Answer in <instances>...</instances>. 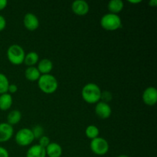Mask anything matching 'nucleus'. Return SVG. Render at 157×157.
<instances>
[{
  "instance_id": "17",
  "label": "nucleus",
  "mask_w": 157,
  "mask_h": 157,
  "mask_svg": "<svg viewBox=\"0 0 157 157\" xmlns=\"http://www.w3.org/2000/svg\"><path fill=\"white\" fill-rule=\"evenodd\" d=\"M124 7V2L121 0H111L107 4V9H108L110 13L118 15Z\"/></svg>"
},
{
  "instance_id": "14",
  "label": "nucleus",
  "mask_w": 157,
  "mask_h": 157,
  "mask_svg": "<svg viewBox=\"0 0 157 157\" xmlns=\"http://www.w3.org/2000/svg\"><path fill=\"white\" fill-rule=\"evenodd\" d=\"M26 157H46L45 148L38 144L33 145L28 150Z\"/></svg>"
},
{
  "instance_id": "25",
  "label": "nucleus",
  "mask_w": 157,
  "mask_h": 157,
  "mask_svg": "<svg viewBox=\"0 0 157 157\" xmlns=\"http://www.w3.org/2000/svg\"><path fill=\"white\" fill-rule=\"evenodd\" d=\"M17 90H18V87H17L16 84H10L9 86V89H8V93L10 94L11 95L12 94L16 93Z\"/></svg>"
},
{
  "instance_id": "20",
  "label": "nucleus",
  "mask_w": 157,
  "mask_h": 157,
  "mask_svg": "<svg viewBox=\"0 0 157 157\" xmlns=\"http://www.w3.org/2000/svg\"><path fill=\"white\" fill-rule=\"evenodd\" d=\"M100 134V130L95 125H89L85 129V135L87 138L94 140L98 137Z\"/></svg>"
},
{
  "instance_id": "11",
  "label": "nucleus",
  "mask_w": 157,
  "mask_h": 157,
  "mask_svg": "<svg viewBox=\"0 0 157 157\" xmlns=\"http://www.w3.org/2000/svg\"><path fill=\"white\" fill-rule=\"evenodd\" d=\"M14 134V129L12 126L7 123L0 124V143L9 141Z\"/></svg>"
},
{
  "instance_id": "7",
  "label": "nucleus",
  "mask_w": 157,
  "mask_h": 157,
  "mask_svg": "<svg viewBox=\"0 0 157 157\" xmlns=\"http://www.w3.org/2000/svg\"><path fill=\"white\" fill-rule=\"evenodd\" d=\"M142 100L147 106H154L157 102V90L154 87H149L144 90Z\"/></svg>"
},
{
  "instance_id": "23",
  "label": "nucleus",
  "mask_w": 157,
  "mask_h": 157,
  "mask_svg": "<svg viewBox=\"0 0 157 157\" xmlns=\"http://www.w3.org/2000/svg\"><path fill=\"white\" fill-rule=\"evenodd\" d=\"M38 140H39V141H38V145L44 147V148H46L51 143L49 137H48L47 136H44V135L41 136V138H39Z\"/></svg>"
},
{
  "instance_id": "10",
  "label": "nucleus",
  "mask_w": 157,
  "mask_h": 157,
  "mask_svg": "<svg viewBox=\"0 0 157 157\" xmlns=\"http://www.w3.org/2000/svg\"><path fill=\"white\" fill-rule=\"evenodd\" d=\"M95 113L99 118L105 120L110 117L112 113V109L107 103L99 101L95 106Z\"/></svg>"
},
{
  "instance_id": "19",
  "label": "nucleus",
  "mask_w": 157,
  "mask_h": 157,
  "mask_svg": "<svg viewBox=\"0 0 157 157\" xmlns=\"http://www.w3.org/2000/svg\"><path fill=\"white\" fill-rule=\"evenodd\" d=\"M21 120V113L18 110H12L7 116V124L11 126L18 124Z\"/></svg>"
},
{
  "instance_id": "15",
  "label": "nucleus",
  "mask_w": 157,
  "mask_h": 157,
  "mask_svg": "<svg viewBox=\"0 0 157 157\" xmlns=\"http://www.w3.org/2000/svg\"><path fill=\"white\" fill-rule=\"evenodd\" d=\"M41 74H40L39 71L38 70L36 67L32 66V67H28L25 71V77L26 79L32 82H35V81H38L39 78L41 77Z\"/></svg>"
},
{
  "instance_id": "13",
  "label": "nucleus",
  "mask_w": 157,
  "mask_h": 157,
  "mask_svg": "<svg viewBox=\"0 0 157 157\" xmlns=\"http://www.w3.org/2000/svg\"><path fill=\"white\" fill-rule=\"evenodd\" d=\"M37 68L41 75H48L53 70V63L50 59L44 58L38 61Z\"/></svg>"
},
{
  "instance_id": "3",
  "label": "nucleus",
  "mask_w": 157,
  "mask_h": 157,
  "mask_svg": "<svg viewBox=\"0 0 157 157\" xmlns=\"http://www.w3.org/2000/svg\"><path fill=\"white\" fill-rule=\"evenodd\" d=\"M101 25L104 30L113 32L122 27V21L118 15L107 13L101 18Z\"/></svg>"
},
{
  "instance_id": "2",
  "label": "nucleus",
  "mask_w": 157,
  "mask_h": 157,
  "mask_svg": "<svg viewBox=\"0 0 157 157\" xmlns=\"http://www.w3.org/2000/svg\"><path fill=\"white\" fill-rule=\"evenodd\" d=\"M38 88L46 94H54L58 88V81L55 76L51 74L41 75L38 80Z\"/></svg>"
},
{
  "instance_id": "21",
  "label": "nucleus",
  "mask_w": 157,
  "mask_h": 157,
  "mask_svg": "<svg viewBox=\"0 0 157 157\" xmlns=\"http://www.w3.org/2000/svg\"><path fill=\"white\" fill-rule=\"evenodd\" d=\"M9 81L7 77L4 74L0 73V95L8 93Z\"/></svg>"
},
{
  "instance_id": "28",
  "label": "nucleus",
  "mask_w": 157,
  "mask_h": 157,
  "mask_svg": "<svg viewBox=\"0 0 157 157\" xmlns=\"http://www.w3.org/2000/svg\"><path fill=\"white\" fill-rule=\"evenodd\" d=\"M8 5V2L6 0H0V11L6 9Z\"/></svg>"
},
{
  "instance_id": "9",
  "label": "nucleus",
  "mask_w": 157,
  "mask_h": 157,
  "mask_svg": "<svg viewBox=\"0 0 157 157\" xmlns=\"http://www.w3.org/2000/svg\"><path fill=\"white\" fill-rule=\"evenodd\" d=\"M71 10L75 15L84 16L89 12L90 6L84 0H76L71 4Z\"/></svg>"
},
{
  "instance_id": "18",
  "label": "nucleus",
  "mask_w": 157,
  "mask_h": 157,
  "mask_svg": "<svg viewBox=\"0 0 157 157\" xmlns=\"http://www.w3.org/2000/svg\"><path fill=\"white\" fill-rule=\"evenodd\" d=\"M38 61H39V55L36 52H31L28 54H25L24 63L28 67L35 66L37 63H38Z\"/></svg>"
},
{
  "instance_id": "4",
  "label": "nucleus",
  "mask_w": 157,
  "mask_h": 157,
  "mask_svg": "<svg viewBox=\"0 0 157 157\" xmlns=\"http://www.w3.org/2000/svg\"><path fill=\"white\" fill-rule=\"evenodd\" d=\"M24 49L18 44H12L7 50V58L11 64L14 65H20L24 63Z\"/></svg>"
},
{
  "instance_id": "22",
  "label": "nucleus",
  "mask_w": 157,
  "mask_h": 157,
  "mask_svg": "<svg viewBox=\"0 0 157 157\" xmlns=\"http://www.w3.org/2000/svg\"><path fill=\"white\" fill-rule=\"evenodd\" d=\"M32 131L33 133L34 136H35V139H39L41 136H44V129L41 126H35L32 129Z\"/></svg>"
},
{
  "instance_id": "12",
  "label": "nucleus",
  "mask_w": 157,
  "mask_h": 157,
  "mask_svg": "<svg viewBox=\"0 0 157 157\" xmlns=\"http://www.w3.org/2000/svg\"><path fill=\"white\" fill-rule=\"evenodd\" d=\"M46 156L48 157H61L62 155V148L57 143H50L45 148Z\"/></svg>"
},
{
  "instance_id": "5",
  "label": "nucleus",
  "mask_w": 157,
  "mask_h": 157,
  "mask_svg": "<svg viewBox=\"0 0 157 157\" xmlns=\"http://www.w3.org/2000/svg\"><path fill=\"white\" fill-rule=\"evenodd\" d=\"M90 148L94 154L98 156H104L109 151V144L104 138L97 137L91 140L90 143Z\"/></svg>"
},
{
  "instance_id": "8",
  "label": "nucleus",
  "mask_w": 157,
  "mask_h": 157,
  "mask_svg": "<svg viewBox=\"0 0 157 157\" xmlns=\"http://www.w3.org/2000/svg\"><path fill=\"white\" fill-rule=\"evenodd\" d=\"M23 24L25 28L30 32H34L39 27V19L35 14L28 12L25 15L23 18Z\"/></svg>"
},
{
  "instance_id": "16",
  "label": "nucleus",
  "mask_w": 157,
  "mask_h": 157,
  "mask_svg": "<svg viewBox=\"0 0 157 157\" xmlns=\"http://www.w3.org/2000/svg\"><path fill=\"white\" fill-rule=\"evenodd\" d=\"M13 103L12 97L10 94L6 93L0 95V110L6 111L11 108Z\"/></svg>"
},
{
  "instance_id": "30",
  "label": "nucleus",
  "mask_w": 157,
  "mask_h": 157,
  "mask_svg": "<svg viewBox=\"0 0 157 157\" xmlns=\"http://www.w3.org/2000/svg\"><path fill=\"white\" fill-rule=\"evenodd\" d=\"M129 2L131 3V4H138V3H140L142 2V0H129Z\"/></svg>"
},
{
  "instance_id": "1",
  "label": "nucleus",
  "mask_w": 157,
  "mask_h": 157,
  "mask_svg": "<svg viewBox=\"0 0 157 157\" xmlns=\"http://www.w3.org/2000/svg\"><path fill=\"white\" fill-rule=\"evenodd\" d=\"M101 88L94 83H88L83 87L81 90V97L86 103L94 104L99 102L101 98Z\"/></svg>"
},
{
  "instance_id": "27",
  "label": "nucleus",
  "mask_w": 157,
  "mask_h": 157,
  "mask_svg": "<svg viewBox=\"0 0 157 157\" xmlns=\"http://www.w3.org/2000/svg\"><path fill=\"white\" fill-rule=\"evenodd\" d=\"M0 157H9V152L4 147H0Z\"/></svg>"
},
{
  "instance_id": "31",
  "label": "nucleus",
  "mask_w": 157,
  "mask_h": 157,
  "mask_svg": "<svg viewBox=\"0 0 157 157\" xmlns=\"http://www.w3.org/2000/svg\"><path fill=\"white\" fill-rule=\"evenodd\" d=\"M117 157H130V156H127V155H120V156H118Z\"/></svg>"
},
{
  "instance_id": "26",
  "label": "nucleus",
  "mask_w": 157,
  "mask_h": 157,
  "mask_svg": "<svg viewBox=\"0 0 157 157\" xmlns=\"http://www.w3.org/2000/svg\"><path fill=\"white\" fill-rule=\"evenodd\" d=\"M6 27V20L2 15H0V32L4 30Z\"/></svg>"
},
{
  "instance_id": "6",
  "label": "nucleus",
  "mask_w": 157,
  "mask_h": 157,
  "mask_svg": "<svg viewBox=\"0 0 157 157\" xmlns=\"http://www.w3.org/2000/svg\"><path fill=\"white\" fill-rule=\"evenodd\" d=\"M15 140L18 146L27 147L33 143L35 136L31 129L22 128L17 132Z\"/></svg>"
},
{
  "instance_id": "24",
  "label": "nucleus",
  "mask_w": 157,
  "mask_h": 157,
  "mask_svg": "<svg viewBox=\"0 0 157 157\" xmlns=\"http://www.w3.org/2000/svg\"><path fill=\"white\" fill-rule=\"evenodd\" d=\"M112 98V94L109 91H104L101 94V98L103 100V102L107 103L110 101Z\"/></svg>"
},
{
  "instance_id": "29",
  "label": "nucleus",
  "mask_w": 157,
  "mask_h": 157,
  "mask_svg": "<svg viewBox=\"0 0 157 157\" xmlns=\"http://www.w3.org/2000/svg\"><path fill=\"white\" fill-rule=\"evenodd\" d=\"M148 4L151 7H156L157 6V0H150Z\"/></svg>"
}]
</instances>
